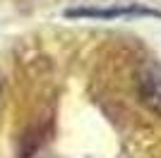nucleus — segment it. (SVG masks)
<instances>
[{
  "instance_id": "2",
  "label": "nucleus",
  "mask_w": 161,
  "mask_h": 158,
  "mask_svg": "<svg viewBox=\"0 0 161 158\" xmlns=\"http://www.w3.org/2000/svg\"><path fill=\"white\" fill-rule=\"evenodd\" d=\"M130 14H147L159 17L156 10L144 7H111V10H67V17H130Z\"/></svg>"
},
{
  "instance_id": "1",
  "label": "nucleus",
  "mask_w": 161,
  "mask_h": 158,
  "mask_svg": "<svg viewBox=\"0 0 161 158\" xmlns=\"http://www.w3.org/2000/svg\"><path fill=\"white\" fill-rule=\"evenodd\" d=\"M140 96L152 113L161 118V65L147 62L140 70Z\"/></svg>"
}]
</instances>
